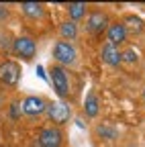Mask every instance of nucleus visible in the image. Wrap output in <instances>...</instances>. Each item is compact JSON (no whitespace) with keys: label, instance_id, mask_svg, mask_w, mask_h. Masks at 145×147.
Masks as SVG:
<instances>
[{"label":"nucleus","instance_id":"obj_9","mask_svg":"<svg viewBox=\"0 0 145 147\" xmlns=\"http://www.w3.org/2000/svg\"><path fill=\"white\" fill-rule=\"evenodd\" d=\"M127 35H129V33H127L123 23H113V25H108V29H106V39H108L106 43L119 47L121 43L127 41Z\"/></svg>","mask_w":145,"mask_h":147},{"label":"nucleus","instance_id":"obj_11","mask_svg":"<svg viewBox=\"0 0 145 147\" xmlns=\"http://www.w3.org/2000/svg\"><path fill=\"white\" fill-rule=\"evenodd\" d=\"M21 12H23L27 18L37 21V18H41V16L45 14V8H43V4H39V2H23V4H21Z\"/></svg>","mask_w":145,"mask_h":147},{"label":"nucleus","instance_id":"obj_4","mask_svg":"<svg viewBox=\"0 0 145 147\" xmlns=\"http://www.w3.org/2000/svg\"><path fill=\"white\" fill-rule=\"evenodd\" d=\"M37 143L39 147H61L63 145V133L59 127H43L39 131V137H37Z\"/></svg>","mask_w":145,"mask_h":147},{"label":"nucleus","instance_id":"obj_10","mask_svg":"<svg viewBox=\"0 0 145 147\" xmlns=\"http://www.w3.org/2000/svg\"><path fill=\"white\" fill-rule=\"evenodd\" d=\"M121 53H123V51H119V47H115V45H111V43H104L102 49H100V59H102L106 65L117 67V65L123 61V59H121Z\"/></svg>","mask_w":145,"mask_h":147},{"label":"nucleus","instance_id":"obj_14","mask_svg":"<svg viewBox=\"0 0 145 147\" xmlns=\"http://www.w3.org/2000/svg\"><path fill=\"white\" fill-rule=\"evenodd\" d=\"M123 25H125V29H127V33H141L143 31V21L139 16H135V14H127L125 16V21H123Z\"/></svg>","mask_w":145,"mask_h":147},{"label":"nucleus","instance_id":"obj_13","mask_svg":"<svg viewBox=\"0 0 145 147\" xmlns=\"http://www.w3.org/2000/svg\"><path fill=\"white\" fill-rule=\"evenodd\" d=\"M59 35H61V39L63 41H74L76 37H78V25L74 21H63L59 25Z\"/></svg>","mask_w":145,"mask_h":147},{"label":"nucleus","instance_id":"obj_7","mask_svg":"<svg viewBox=\"0 0 145 147\" xmlns=\"http://www.w3.org/2000/svg\"><path fill=\"white\" fill-rule=\"evenodd\" d=\"M106 29H108V16H106V12L94 10V12L88 14V18H86V31H88V33L100 35V33L106 31Z\"/></svg>","mask_w":145,"mask_h":147},{"label":"nucleus","instance_id":"obj_18","mask_svg":"<svg viewBox=\"0 0 145 147\" xmlns=\"http://www.w3.org/2000/svg\"><path fill=\"white\" fill-rule=\"evenodd\" d=\"M19 108H21L19 102H12V104H10V117H12V119H19Z\"/></svg>","mask_w":145,"mask_h":147},{"label":"nucleus","instance_id":"obj_20","mask_svg":"<svg viewBox=\"0 0 145 147\" xmlns=\"http://www.w3.org/2000/svg\"><path fill=\"white\" fill-rule=\"evenodd\" d=\"M143 96H145V90H143Z\"/></svg>","mask_w":145,"mask_h":147},{"label":"nucleus","instance_id":"obj_16","mask_svg":"<svg viewBox=\"0 0 145 147\" xmlns=\"http://www.w3.org/2000/svg\"><path fill=\"white\" fill-rule=\"evenodd\" d=\"M96 133L102 137V139H117V129H113L111 125H100L96 129Z\"/></svg>","mask_w":145,"mask_h":147},{"label":"nucleus","instance_id":"obj_8","mask_svg":"<svg viewBox=\"0 0 145 147\" xmlns=\"http://www.w3.org/2000/svg\"><path fill=\"white\" fill-rule=\"evenodd\" d=\"M45 108H47V102L41 96H27L21 102V110L27 117H41L45 113Z\"/></svg>","mask_w":145,"mask_h":147},{"label":"nucleus","instance_id":"obj_19","mask_svg":"<svg viewBox=\"0 0 145 147\" xmlns=\"http://www.w3.org/2000/svg\"><path fill=\"white\" fill-rule=\"evenodd\" d=\"M8 6L6 4H0V21H6V18H8Z\"/></svg>","mask_w":145,"mask_h":147},{"label":"nucleus","instance_id":"obj_12","mask_svg":"<svg viewBox=\"0 0 145 147\" xmlns=\"http://www.w3.org/2000/svg\"><path fill=\"white\" fill-rule=\"evenodd\" d=\"M98 110H100V100H98V96L94 92H90L86 96V100H84V113H86V117L94 119L98 115Z\"/></svg>","mask_w":145,"mask_h":147},{"label":"nucleus","instance_id":"obj_6","mask_svg":"<svg viewBox=\"0 0 145 147\" xmlns=\"http://www.w3.org/2000/svg\"><path fill=\"white\" fill-rule=\"evenodd\" d=\"M21 80V65L12 61V59H6L4 63H0V82L4 86H10L14 88Z\"/></svg>","mask_w":145,"mask_h":147},{"label":"nucleus","instance_id":"obj_2","mask_svg":"<svg viewBox=\"0 0 145 147\" xmlns=\"http://www.w3.org/2000/svg\"><path fill=\"white\" fill-rule=\"evenodd\" d=\"M53 59H55L61 67L63 65H74L76 59H78V51L67 41H57L53 45Z\"/></svg>","mask_w":145,"mask_h":147},{"label":"nucleus","instance_id":"obj_15","mask_svg":"<svg viewBox=\"0 0 145 147\" xmlns=\"http://www.w3.org/2000/svg\"><path fill=\"white\" fill-rule=\"evenodd\" d=\"M86 4L84 2H71V4H67V14H69V18L71 21H80L82 16H86Z\"/></svg>","mask_w":145,"mask_h":147},{"label":"nucleus","instance_id":"obj_5","mask_svg":"<svg viewBox=\"0 0 145 147\" xmlns=\"http://www.w3.org/2000/svg\"><path fill=\"white\" fill-rule=\"evenodd\" d=\"M45 113H47L49 121L55 125V127L65 125V123L71 119V108H69L65 102H51V104H47Z\"/></svg>","mask_w":145,"mask_h":147},{"label":"nucleus","instance_id":"obj_3","mask_svg":"<svg viewBox=\"0 0 145 147\" xmlns=\"http://www.w3.org/2000/svg\"><path fill=\"white\" fill-rule=\"evenodd\" d=\"M12 51L14 55H19L21 59L25 61H31L35 57V53H37V43H35L33 37H16V39L12 41Z\"/></svg>","mask_w":145,"mask_h":147},{"label":"nucleus","instance_id":"obj_17","mask_svg":"<svg viewBox=\"0 0 145 147\" xmlns=\"http://www.w3.org/2000/svg\"><path fill=\"white\" fill-rule=\"evenodd\" d=\"M121 59H123V61H127V63H135L139 57H137V51H133V49H127L125 53H121Z\"/></svg>","mask_w":145,"mask_h":147},{"label":"nucleus","instance_id":"obj_1","mask_svg":"<svg viewBox=\"0 0 145 147\" xmlns=\"http://www.w3.org/2000/svg\"><path fill=\"white\" fill-rule=\"evenodd\" d=\"M49 78L53 84V90L59 98H67L69 96V80H67V71L61 65H51L49 67Z\"/></svg>","mask_w":145,"mask_h":147}]
</instances>
